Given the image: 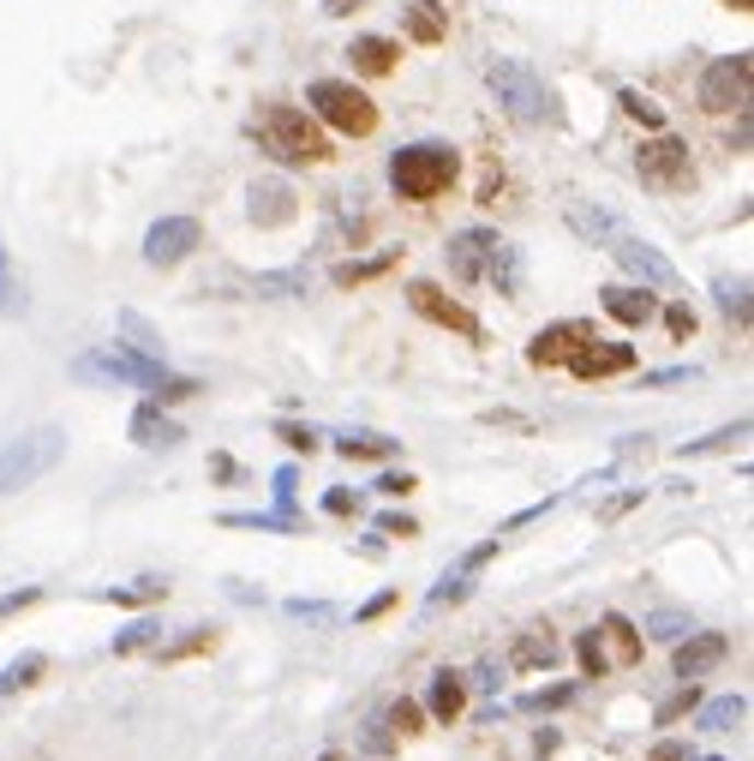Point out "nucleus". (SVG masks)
<instances>
[{
	"label": "nucleus",
	"mask_w": 754,
	"mask_h": 761,
	"mask_svg": "<svg viewBox=\"0 0 754 761\" xmlns=\"http://www.w3.org/2000/svg\"><path fill=\"white\" fill-rule=\"evenodd\" d=\"M72 378L79 384H132V390H150V402L156 408H174V402H192L198 396V378H186V372H169L162 360H144V354H132V348H91V354H79L72 360Z\"/></svg>",
	"instance_id": "nucleus-1"
},
{
	"label": "nucleus",
	"mask_w": 754,
	"mask_h": 761,
	"mask_svg": "<svg viewBox=\"0 0 754 761\" xmlns=\"http://www.w3.org/2000/svg\"><path fill=\"white\" fill-rule=\"evenodd\" d=\"M443 258H450L455 283H491L509 300L521 295V246L503 240L497 228H462V234H450Z\"/></svg>",
	"instance_id": "nucleus-2"
},
{
	"label": "nucleus",
	"mask_w": 754,
	"mask_h": 761,
	"mask_svg": "<svg viewBox=\"0 0 754 761\" xmlns=\"http://www.w3.org/2000/svg\"><path fill=\"white\" fill-rule=\"evenodd\" d=\"M252 138H258L264 157L288 162V169H300V162H329L336 157V145H329V132L312 120L305 108L293 103H264L252 114Z\"/></svg>",
	"instance_id": "nucleus-3"
},
{
	"label": "nucleus",
	"mask_w": 754,
	"mask_h": 761,
	"mask_svg": "<svg viewBox=\"0 0 754 761\" xmlns=\"http://www.w3.org/2000/svg\"><path fill=\"white\" fill-rule=\"evenodd\" d=\"M485 84H491V96L503 103L509 120H521V126H564V103H557V91L527 67V60L497 55L491 67H485Z\"/></svg>",
	"instance_id": "nucleus-4"
},
{
	"label": "nucleus",
	"mask_w": 754,
	"mask_h": 761,
	"mask_svg": "<svg viewBox=\"0 0 754 761\" xmlns=\"http://www.w3.org/2000/svg\"><path fill=\"white\" fill-rule=\"evenodd\" d=\"M455 174H462V157H455V145H443V138H419V145H402L390 157V186L407 205L443 198L455 186Z\"/></svg>",
	"instance_id": "nucleus-5"
},
{
	"label": "nucleus",
	"mask_w": 754,
	"mask_h": 761,
	"mask_svg": "<svg viewBox=\"0 0 754 761\" xmlns=\"http://www.w3.org/2000/svg\"><path fill=\"white\" fill-rule=\"evenodd\" d=\"M305 103H312L317 126H329V132H341V138H372L378 132V103L353 79H312L305 84Z\"/></svg>",
	"instance_id": "nucleus-6"
},
{
	"label": "nucleus",
	"mask_w": 754,
	"mask_h": 761,
	"mask_svg": "<svg viewBox=\"0 0 754 761\" xmlns=\"http://www.w3.org/2000/svg\"><path fill=\"white\" fill-rule=\"evenodd\" d=\"M60 456H67V433H60V426H36V433L12 438L7 450H0V498L36 486V480H43Z\"/></svg>",
	"instance_id": "nucleus-7"
},
{
	"label": "nucleus",
	"mask_w": 754,
	"mask_h": 761,
	"mask_svg": "<svg viewBox=\"0 0 754 761\" xmlns=\"http://www.w3.org/2000/svg\"><path fill=\"white\" fill-rule=\"evenodd\" d=\"M575 659H581V671H587V678L623 671V666H635V659H641V630H635L629 618L605 612L593 630H581V636H575Z\"/></svg>",
	"instance_id": "nucleus-8"
},
{
	"label": "nucleus",
	"mask_w": 754,
	"mask_h": 761,
	"mask_svg": "<svg viewBox=\"0 0 754 761\" xmlns=\"http://www.w3.org/2000/svg\"><path fill=\"white\" fill-rule=\"evenodd\" d=\"M635 174H641V186H653V193H688V186H695V162H688V145L676 132L641 138Z\"/></svg>",
	"instance_id": "nucleus-9"
},
{
	"label": "nucleus",
	"mask_w": 754,
	"mask_h": 761,
	"mask_svg": "<svg viewBox=\"0 0 754 761\" xmlns=\"http://www.w3.org/2000/svg\"><path fill=\"white\" fill-rule=\"evenodd\" d=\"M749 84H754V55L736 48V55H719L707 72H700V108L707 114H743L749 108Z\"/></svg>",
	"instance_id": "nucleus-10"
},
{
	"label": "nucleus",
	"mask_w": 754,
	"mask_h": 761,
	"mask_svg": "<svg viewBox=\"0 0 754 761\" xmlns=\"http://www.w3.org/2000/svg\"><path fill=\"white\" fill-rule=\"evenodd\" d=\"M407 307H414L419 319H431V324L455 330V336H467V342H485V324L473 319V312H467L455 295H443L438 283H407Z\"/></svg>",
	"instance_id": "nucleus-11"
},
{
	"label": "nucleus",
	"mask_w": 754,
	"mask_h": 761,
	"mask_svg": "<svg viewBox=\"0 0 754 761\" xmlns=\"http://www.w3.org/2000/svg\"><path fill=\"white\" fill-rule=\"evenodd\" d=\"M198 246H204V228L192 217H162V222H150V234H144V264L174 270V264H186Z\"/></svg>",
	"instance_id": "nucleus-12"
},
{
	"label": "nucleus",
	"mask_w": 754,
	"mask_h": 761,
	"mask_svg": "<svg viewBox=\"0 0 754 761\" xmlns=\"http://www.w3.org/2000/svg\"><path fill=\"white\" fill-rule=\"evenodd\" d=\"M611 258H617L623 270H629V283H641V288H676V283H683V276H676V264L664 258L653 240L623 234V240H611Z\"/></svg>",
	"instance_id": "nucleus-13"
},
{
	"label": "nucleus",
	"mask_w": 754,
	"mask_h": 761,
	"mask_svg": "<svg viewBox=\"0 0 754 761\" xmlns=\"http://www.w3.org/2000/svg\"><path fill=\"white\" fill-rule=\"evenodd\" d=\"M593 336H599V330L587 324V319H564V324H545L540 336L527 342V366H540V372H545V366H569V360H575V354H581V348H587V342H593Z\"/></svg>",
	"instance_id": "nucleus-14"
},
{
	"label": "nucleus",
	"mask_w": 754,
	"mask_h": 761,
	"mask_svg": "<svg viewBox=\"0 0 754 761\" xmlns=\"http://www.w3.org/2000/svg\"><path fill=\"white\" fill-rule=\"evenodd\" d=\"M569 378H581V384H599V378H623V372H635V348L629 342H605V336H593L581 354L564 366Z\"/></svg>",
	"instance_id": "nucleus-15"
},
{
	"label": "nucleus",
	"mask_w": 754,
	"mask_h": 761,
	"mask_svg": "<svg viewBox=\"0 0 754 761\" xmlns=\"http://www.w3.org/2000/svg\"><path fill=\"white\" fill-rule=\"evenodd\" d=\"M246 217L258 228H288L300 217V198H293L288 181H252L246 186Z\"/></svg>",
	"instance_id": "nucleus-16"
},
{
	"label": "nucleus",
	"mask_w": 754,
	"mask_h": 761,
	"mask_svg": "<svg viewBox=\"0 0 754 761\" xmlns=\"http://www.w3.org/2000/svg\"><path fill=\"white\" fill-rule=\"evenodd\" d=\"M724 654H731V642H724L719 630H688V636L676 642V678L683 683L707 678L712 666H724Z\"/></svg>",
	"instance_id": "nucleus-17"
},
{
	"label": "nucleus",
	"mask_w": 754,
	"mask_h": 761,
	"mask_svg": "<svg viewBox=\"0 0 754 761\" xmlns=\"http://www.w3.org/2000/svg\"><path fill=\"white\" fill-rule=\"evenodd\" d=\"M599 307H605V319H617V324H629V330H641V324L659 319V300L647 295L641 283H611V288H599Z\"/></svg>",
	"instance_id": "nucleus-18"
},
{
	"label": "nucleus",
	"mask_w": 754,
	"mask_h": 761,
	"mask_svg": "<svg viewBox=\"0 0 754 761\" xmlns=\"http://www.w3.org/2000/svg\"><path fill=\"white\" fill-rule=\"evenodd\" d=\"M564 222L575 228V240H587V246H605V252H611V240L629 234V228H623V217H611L605 205H587V198H569V205H564Z\"/></svg>",
	"instance_id": "nucleus-19"
},
{
	"label": "nucleus",
	"mask_w": 754,
	"mask_h": 761,
	"mask_svg": "<svg viewBox=\"0 0 754 761\" xmlns=\"http://www.w3.org/2000/svg\"><path fill=\"white\" fill-rule=\"evenodd\" d=\"M132 443H144V450H181L186 433H181L174 414H162L156 402H144V408L132 414Z\"/></svg>",
	"instance_id": "nucleus-20"
},
{
	"label": "nucleus",
	"mask_w": 754,
	"mask_h": 761,
	"mask_svg": "<svg viewBox=\"0 0 754 761\" xmlns=\"http://www.w3.org/2000/svg\"><path fill=\"white\" fill-rule=\"evenodd\" d=\"M348 60H353V72H366V79H390L395 60H402V43H395V36H353Z\"/></svg>",
	"instance_id": "nucleus-21"
},
{
	"label": "nucleus",
	"mask_w": 754,
	"mask_h": 761,
	"mask_svg": "<svg viewBox=\"0 0 754 761\" xmlns=\"http://www.w3.org/2000/svg\"><path fill=\"white\" fill-rule=\"evenodd\" d=\"M114 324H120V336H126V348H132V354H144V360H162V366H169V342H162V330L150 324L144 312L120 307V312H114Z\"/></svg>",
	"instance_id": "nucleus-22"
},
{
	"label": "nucleus",
	"mask_w": 754,
	"mask_h": 761,
	"mask_svg": "<svg viewBox=\"0 0 754 761\" xmlns=\"http://www.w3.org/2000/svg\"><path fill=\"white\" fill-rule=\"evenodd\" d=\"M426 707H431V719H438V726L462 719V707H467V678H462V671H438V678H431V690H426Z\"/></svg>",
	"instance_id": "nucleus-23"
},
{
	"label": "nucleus",
	"mask_w": 754,
	"mask_h": 761,
	"mask_svg": "<svg viewBox=\"0 0 754 761\" xmlns=\"http://www.w3.org/2000/svg\"><path fill=\"white\" fill-rule=\"evenodd\" d=\"M557 636L552 630H527V636H515V648H509V666L515 671H552L557 666Z\"/></svg>",
	"instance_id": "nucleus-24"
},
{
	"label": "nucleus",
	"mask_w": 754,
	"mask_h": 761,
	"mask_svg": "<svg viewBox=\"0 0 754 761\" xmlns=\"http://www.w3.org/2000/svg\"><path fill=\"white\" fill-rule=\"evenodd\" d=\"M216 642H222V630H216V624H192L186 636H174V642H156V659H162V666H181V659L216 654Z\"/></svg>",
	"instance_id": "nucleus-25"
},
{
	"label": "nucleus",
	"mask_w": 754,
	"mask_h": 761,
	"mask_svg": "<svg viewBox=\"0 0 754 761\" xmlns=\"http://www.w3.org/2000/svg\"><path fill=\"white\" fill-rule=\"evenodd\" d=\"M402 264V246H383L378 258H341L336 270H329V283L336 288H360V283H372V276H383V270H395Z\"/></svg>",
	"instance_id": "nucleus-26"
},
{
	"label": "nucleus",
	"mask_w": 754,
	"mask_h": 761,
	"mask_svg": "<svg viewBox=\"0 0 754 761\" xmlns=\"http://www.w3.org/2000/svg\"><path fill=\"white\" fill-rule=\"evenodd\" d=\"M336 450L348 456V462H390V456H402V438H383V433H341Z\"/></svg>",
	"instance_id": "nucleus-27"
},
{
	"label": "nucleus",
	"mask_w": 754,
	"mask_h": 761,
	"mask_svg": "<svg viewBox=\"0 0 754 761\" xmlns=\"http://www.w3.org/2000/svg\"><path fill=\"white\" fill-rule=\"evenodd\" d=\"M743 719H749V695L736 690V695H719V702H707V707H700V719H695V726H700V731H736Z\"/></svg>",
	"instance_id": "nucleus-28"
},
{
	"label": "nucleus",
	"mask_w": 754,
	"mask_h": 761,
	"mask_svg": "<svg viewBox=\"0 0 754 761\" xmlns=\"http://www.w3.org/2000/svg\"><path fill=\"white\" fill-rule=\"evenodd\" d=\"M407 36H414V43H443V36H450V19H443L438 0H414V7H407Z\"/></svg>",
	"instance_id": "nucleus-29"
},
{
	"label": "nucleus",
	"mask_w": 754,
	"mask_h": 761,
	"mask_svg": "<svg viewBox=\"0 0 754 761\" xmlns=\"http://www.w3.org/2000/svg\"><path fill=\"white\" fill-rule=\"evenodd\" d=\"M712 300H719V312L736 330H749V276H719V283H712Z\"/></svg>",
	"instance_id": "nucleus-30"
},
{
	"label": "nucleus",
	"mask_w": 754,
	"mask_h": 761,
	"mask_svg": "<svg viewBox=\"0 0 754 761\" xmlns=\"http://www.w3.org/2000/svg\"><path fill=\"white\" fill-rule=\"evenodd\" d=\"M48 671V654H19V659H7L0 666V695H19V690H31L36 678Z\"/></svg>",
	"instance_id": "nucleus-31"
},
{
	"label": "nucleus",
	"mask_w": 754,
	"mask_h": 761,
	"mask_svg": "<svg viewBox=\"0 0 754 761\" xmlns=\"http://www.w3.org/2000/svg\"><path fill=\"white\" fill-rule=\"evenodd\" d=\"M162 593H169L162 576H138L132 588H96V600L102 606H150V600H162Z\"/></svg>",
	"instance_id": "nucleus-32"
},
{
	"label": "nucleus",
	"mask_w": 754,
	"mask_h": 761,
	"mask_svg": "<svg viewBox=\"0 0 754 761\" xmlns=\"http://www.w3.org/2000/svg\"><path fill=\"white\" fill-rule=\"evenodd\" d=\"M222 528H258V534H305L293 510H264V516H222Z\"/></svg>",
	"instance_id": "nucleus-33"
},
{
	"label": "nucleus",
	"mask_w": 754,
	"mask_h": 761,
	"mask_svg": "<svg viewBox=\"0 0 754 761\" xmlns=\"http://www.w3.org/2000/svg\"><path fill=\"white\" fill-rule=\"evenodd\" d=\"M156 642H162V624H156V618H138V624H126L120 636L108 642V654H114V659H126V654H144V648H156Z\"/></svg>",
	"instance_id": "nucleus-34"
},
{
	"label": "nucleus",
	"mask_w": 754,
	"mask_h": 761,
	"mask_svg": "<svg viewBox=\"0 0 754 761\" xmlns=\"http://www.w3.org/2000/svg\"><path fill=\"white\" fill-rule=\"evenodd\" d=\"M252 295L293 300V295H305V270H264V276H252Z\"/></svg>",
	"instance_id": "nucleus-35"
},
{
	"label": "nucleus",
	"mask_w": 754,
	"mask_h": 761,
	"mask_svg": "<svg viewBox=\"0 0 754 761\" xmlns=\"http://www.w3.org/2000/svg\"><path fill=\"white\" fill-rule=\"evenodd\" d=\"M749 438V420H736V426H719V433H712V438H695V443H683V450H676V456H683V462H695V456H719V450H736V443H743Z\"/></svg>",
	"instance_id": "nucleus-36"
},
{
	"label": "nucleus",
	"mask_w": 754,
	"mask_h": 761,
	"mask_svg": "<svg viewBox=\"0 0 754 761\" xmlns=\"http://www.w3.org/2000/svg\"><path fill=\"white\" fill-rule=\"evenodd\" d=\"M24 307H31V300H24V283H19V270H12L7 246H0V319H19Z\"/></svg>",
	"instance_id": "nucleus-37"
},
{
	"label": "nucleus",
	"mask_w": 754,
	"mask_h": 761,
	"mask_svg": "<svg viewBox=\"0 0 754 761\" xmlns=\"http://www.w3.org/2000/svg\"><path fill=\"white\" fill-rule=\"evenodd\" d=\"M688 630H695V618H688V612H671V606L647 618V636H653V642H683Z\"/></svg>",
	"instance_id": "nucleus-38"
},
{
	"label": "nucleus",
	"mask_w": 754,
	"mask_h": 761,
	"mask_svg": "<svg viewBox=\"0 0 754 761\" xmlns=\"http://www.w3.org/2000/svg\"><path fill=\"white\" fill-rule=\"evenodd\" d=\"M617 103H623V114H629V120H641V126H653V132H664V114H659L653 96H641V91H617Z\"/></svg>",
	"instance_id": "nucleus-39"
},
{
	"label": "nucleus",
	"mask_w": 754,
	"mask_h": 761,
	"mask_svg": "<svg viewBox=\"0 0 754 761\" xmlns=\"http://www.w3.org/2000/svg\"><path fill=\"white\" fill-rule=\"evenodd\" d=\"M467 593H473V581L462 576V569H443V581L426 593V606L438 612V606H455V600H467Z\"/></svg>",
	"instance_id": "nucleus-40"
},
{
	"label": "nucleus",
	"mask_w": 754,
	"mask_h": 761,
	"mask_svg": "<svg viewBox=\"0 0 754 761\" xmlns=\"http://www.w3.org/2000/svg\"><path fill=\"white\" fill-rule=\"evenodd\" d=\"M419 719H426V707H419V702H407V695H402V702H390V714H383V726H395L402 738H414V731H426Z\"/></svg>",
	"instance_id": "nucleus-41"
},
{
	"label": "nucleus",
	"mask_w": 754,
	"mask_h": 761,
	"mask_svg": "<svg viewBox=\"0 0 754 761\" xmlns=\"http://www.w3.org/2000/svg\"><path fill=\"white\" fill-rule=\"evenodd\" d=\"M695 702H700V690H695V683H683V690H676L671 702L659 707V726H671V719H683V714H688V707H695Z\"/></svg>",
	"instance_id": "nucleus-42"
},
{
	"label": "nucleus",
	"mask_w": 754,
	"mask_h": 761,
	"mask_svg": "<svg viewBox=\"0 0 754 761\" xmlns=\"http://www.w3.org/2000/svg\"><path fill=\"white\" fill-rule=\"evenodd\" d=\"M664 330H671L676 342H688V336H695V307H688V300H676V307L664 312Z\"/></svg>",
	"instance_id": "nucleus-43"
},
{
	"label": "nucleus",
	"mask_w": 754,
	"mask_h": 761,
	"mask_svg": "<svg viewBox=\"0 0 754 761\" xmlns=\"http://www.w3.org/2000/svg\"><path fill=\"white\" fill-rule=\"evenodd\" d=\"M688 378H700V366H664V372H641L647 390H664V384H688Z\"/></svg>",
	"instance_id": "nucleus-44"
},
{
	"label": "nucleus",
	"mask_w": 754,
	"mask_h": 761,
	"mask_svg": "<svg viewBox=\"0 0 754 761\" xmlns=\"http://www.w3.org/2000/svg\"><path fill=\"white\" fill-rule=\"evenodd\" d=\"M293 486H300V474H293V468H276V474H270L276 510H293ZM293 516H300V510H293Z\"/></svg>",
	"instance_id": "nucleus-45"
},
{
	"label": "nucleus",
	"mask_w": 754,
	"mask_h": 761,
	"mask_svg": "<svg viewBox=\"0 0 754 761\" xmlns=\"http://www.w3.org/2000/svg\"><path fill=\"white\" fill-rule=\"evenodd\" d=\"M564 702H575V683H552V690H533L521 707H564Z\"/></svg>",
	"instance_id": "nucleus-46"
},
{
	"label": "nucleus",
	"mask_w": 754,
	"mask_h": 761,
	"mask_svg": "<svg viewBox=\"0 0 754 761\" xmlns=\"http://www.w3.org/2000/svg\"><path fill=\"white\" fill-rule=\"evenodd\" d=\"M276 438H282L288 450H305V456L317 450V433H312V426H288V420H282V426H276Z\"/></svg>",
	"instance_id": "nucleus-47"
},
{
	"label": "nucleus",
	"mask_w": 754,
	"mask_h": 761,
	"mask_svg": "<svg viewBox=\"0 0 754 761\" xmlns=\"http://www.w3.org/2000/svg\"><path fill=\"white\" fill-rule=\"evenodd\" d=\"M36 600H43V588H12V593H0V618H12V612H31Z\"/></svg>",
	"instance_id": "nucleus-48"
},
{
	"label": "nucleus",
	"mask_w": 754,
	"mask_h": 761,
	"mask_svg": "<svg viewBox=\"0 0 754 761\" xmlns=\"http://www.w3.org/2000/svg\"><path fill=\"white\" fill-rule=\"evenodd\" d=\"M414 486H419V480L407 474V468H402V474H395V468H390V474H378V492H383V498H407Z\"/></svg>",
	"instance_id": "nucleus-49"
},
{
	"label": "nucleus",
	"mask_w": 754,
	"mask_h": 761,
	"mask_svg": "<svg viewBox=\"0 0 754 761\" xmlns=\"http://www.w3.org/2000/svg\"><path fill=\"white\" fill-rule=\"evenodd\" d=\"M378 534H395V540H414L419 534V522H414V516H378Z\"/></svg>",
	"instance_id": "nucleus-50"
},
{
	"label": "nucleus",
	"mask_w": 754,
	"mask_h": 761,
	"mask_svg": "<svg viewBox=\"0 0 754 761\" xmlns=\"http://www.w3.org/2000/svg\"><path fill=\"white\" fill-rule=\"evenodd\" d=\"M288 612L293 618H312V624H329V618H336V606H324V600H288Z\"/></svg>",
	"instance_id": "nucleus-51"
},
{
	"label": "nucleus",
	"mask_w": 754,
	"mask_h": 761,
	"mask_svg": "<svg viewBox=\"0 0 754 761\" xmlns=\"http://www.w3.org/2000/svg\"><path fill=\"white\" fill-rule=\"evenodd\" d=\"M390 606H395V593H390V588H383V593H372V600H366L360 612H353V624H372V618H383Z\"/></svg>",
	"instance_id": "nucleus-52"
},
{
	"label": "nucleus",
	"mask_w": 754,
	"mask_h": 761,
	"mask_svg": "<svg viewBox=\"0 0 754 761\" xmlns=\"http://www.w3.org/2000/svg\"><path fill=\"white\" fill-rule=\"evenodd\" d=\"M324 510H329V516H353V492H341V486H336V492L324 498Z\"/></svg>",
	"instance_id": "nucleus-53"
},
{
	"label": "nucleus",
	"mask_w": 754,
	"mask_h": 761,
	"mask_svg": "<svg viewBox=\"0 0 754 761\" xmlns=\"http://www.w3.org/2000/svg\"><path fill=\"white\" fill-rule=\"evenodd\" d=\"M653 761H688V750L676 738H664V743H653Z\"/></svg>",
	"instance_id": "nucleus-54"
},
{
	"label": "nucleus",
	"mask_w": 754,
	"mask_h": 761,
	"mask_svg": "<svg viewBox=\"0 0 754 761\" xmlns=\"http://www.w3.org/2000/svg\"><path fill=\"white\" fill-rule=\"evenodd\" d=\"M366 743H372V750H390V743H395V731H383V714L372 719V731H366Z\"/></svg>",
	"instance_id": "nucleus-55"
},
{
	"label": "nucleus",
	"mask_w": 754,
	"mask_h": 761,
	"mask_svg": "<svg viewBox=\"0 0 754 761\" xmlns=\"http://www.w3.org/2000/svg\"><path fill=\"white\" fill-rule=\"evenodd\" d=\"M473 683H479V690H497V683H503V671H497V666H491V659H485V666H479V671H473Z\"/></svg>",
	"instance_id": "nucleus-56"
},
{
	"label": "nucleus",
	"mask_w": 754,
	"mask_h": 761,
	"mask_svg": "<svg viewBox=\"0 0 754 761\" xmlns=\"http://www.w3.org/2000/svg\"><path fill=\"white\" fill-rule=\"evenodd\" d=\"M210 474H216V480H240L234 456H210Z\"/></svg>",
	"instance_id": "nucleus-57"
},
{
	"label": "nucleus",
	"mask_w": 754,
	"mask_h": 761,
	"mask_svg": "<svg viewBox=\"0 0 754 761\" xmlns=\"http://www.w3.org/2000/svg\"><path fill=\"white\" fill-rule=\"evenodd\" d=\"M629 504H641V486H635V492H623V498H611V504H605V522H611V516H623Z\"/></svg>",
	"instance_id": "nucleus-58"
},
{
	"label": "nucleus",
	"mask_w": 754,
	"mask_h": 761,
	"mask_svg": "<svg viewBox=\"0 0 754 761\" xmlns=\"http://www.w3.org/2000/svg\"><path fill=\"white\" fill-rule=\"evenodd\" d=\"M317 7H324L329 19H341V12H353V7H360V0H317Z\"/></svg>",
	"instance_id": "nucleus-59"
},
{
	"label": "nucleus",
	"mask_w": 754,
	"mask_h": 761,
	"mask_svg": "<svg viewBox=\"0 0 754 761\" xmlns=\"http://www.w3.org/2000/svg\"><path fill=\"white\" fill-rule=\"evenodd\" d=\"M724 7H736V12H749V0H724Z\"/></svg>",
	"instance_id": "nucleus-60"
},
{
	"label": "nucleus",
	"mask_w": 754,
	"mask_h": 761,
	"mask_svg": "<svg viewBox=\"0 0 754 761\" xmlns=\"http://www.w3.org/2000/svg\"><path fill=\"white\" fill-rule=\"evenodd\" d=\"M317 761H341V756H317Z\"/></svg>",
	"instance_id": "nucleus-61"
},
{
	"label": "nucleus",
	"mask_w": 754,
	"mask_h": 761,
	"mask_svg": "<svg viewBox=\"0 0 754 761\" xmlns=\"http://www.w3.org/2000/svg\"><path fill=\"white\" fill-rule=\"evenodd\" d=\"M700 761H719V756H700Z\"/></svg>",
	"instance_id": "nucleus-62"
}]
</instances>
